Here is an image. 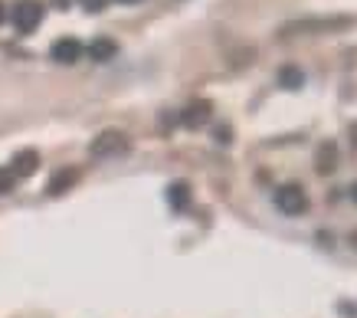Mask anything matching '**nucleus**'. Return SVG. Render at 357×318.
I'll return each instance as SVG.
<instances>
[{"mask_svg":"<svg viewBox=\"0 0 357 318\" xmlns=\"http://www.w3.org/2000/svg\"><path fill=\"white\" fill-rule=\"evenodd\" d=\"M351 17H314V20H295L282 26V36H308V33H337L351 26Z\"/></svg>","mask_w":357,"mask_h":318,"instance_id":"1","label":"nucleus"},{"mask_svg":"<svg viewBox=\"0 0 357 318\" xmlns=\"http://www.w3.org/2000/svg\"><path fill=\"white\" fill-rule=\"evenodd\" d=\"M131 151V142L125 132H115V128H109V132H102L92 138V144H89V154L92 158H98V161H109V158H121V154Z\"/></svg>","mask_w":357,"mask_h":318,"instance_id":"2","label":"nucleus"},{"mask_svg":"<svg viewBox=\"0 0 357 318\" xmlns=\"http://www.w3.org/2000/svg\"><path fill=\"white\" fill-rule=\"evenodd\" d=\"M40 23H43V3L40 0H20L13 7V26H17V33H33Z\"/></svg>","mask_w":357,"mask_h":318,"instance_id":"3","label":"nucleus"},{"mask_svg":"<svg viewBox=\"0 0 357 318\" xmlns=\"http://www.w3.org/2000/svg\"><path fill=\"white\" fill-rule=\"evenodd\" d=\"M275 207L285 213V217H298L308 210V197H305V190L298 184H285L275 190Z\"/></svg>","mask_w":357,"mask_h":318,"instance_id":"4","label":"nucleus"},{"mask_svg":"<svg viewBox=\"0 0 357 318\" xmlns=\"http://www.w3.org/2000/svg\"><path fill=\"white\" fill-rule=\"evenodd\" d=\"M210 119H213V102H206V99L187 102V109L181 112V121H184V128H204Z\"/></svg>","mask_w":357,"mask_h":318,"instance_id":"5","label":"nucleus"},{"mask_svg":"<svg viewBox=\"0 0 357 318\" xmlns=\"http://www.w3.org/2000/svg\"><path fill=\"white\" fill-rule=\"evenodd\" d=\"M50 56H53L56 63H63V66H73L82 59V43H79L76 36H63V40H56L50 46Z\"/></svg>","mask_w":357,"mask_h":318,"instance_id":"6","label":"nucleus"},{"mask_svg":"<svg viewBox=\"0 0 357 318\" xmlns=\"http://www.w3.org/2000/svg\"><path fill=\"white\" fill-rule=\"evenodd\" d=\"M40 167V151H33V148H23V151L13 154V177H30L33 171Z\"/></svg>","mask_w":357,"mask_h":318,"instance_id":"7","label":"nucleus"},{"mask_svg":"<svg viewBox=\"0 0 357 318\" xmlns=\"http://www.w3.org/2000/svg\"><path fill=\"white\" fill-rule=\"evenodd\" d=\"M335 167H337V144L335 142L318 144V151H314V171L318 174H331Z\"/></svg>","mask_w":357,"mask_h":318,"instance_id":"8","label":"nucleus"},{"mask_svg":"<svg viewBox=\"0 0 357 318\" xmlns=\"http://www.w3.org/2000/svg\"><path fill=\"white\" fill-rule=\"evenodd\" d=\"M76 181H79V171H76V167L56 171V174L50 177V184H46V194H50V197H59V194H66L69 187H76Z\"/></svg>","mask_w":357,"mask_h":318,"instance_id":"9","label":"nucleus"},{"mask_svg":"<svg viewBox=\"0 0 357 318\" xmlns=\"http://www.w3.org/2000/svg\"><path fill=\"white\" fill-rule=\"evenodd\" d=\"M115 53H119V43L109 40V36H98V40L89 43V56H92L96 63H109V59H115Z\"/></svg>","mask_w":357,"mask_h":318,"instance_id":"10","label":"nucleus"},{"mask_svg":"<svg viewBox=\"0 0 357 318\" xmlns=\"http://www.w3.org/2000/svg\"><path fill=\"white\" fill-rule=\"evenodd\" d=\"M167 204H171L174 210H187V204H190V184H187V181H174V184L167 187Z\"/></svg>","mask_w":357,"mask_h":318,"instance_id":"11","label":"nucleus"},{"mask_svg":"<svg viewBox=\"0 0 357 318\" xmlns=\"http://www.w3.org/2000/svg\"><path fill=\"white\" fill-rule=\"evenodd\" d=\"M279 82H282L285 89H292V92H295V89L305 86V73H302L298 66H282V69H279Z\"/></svg>","mask_w":357,"mask_h":318,"instance_id":"12","label":"nucleus"},{"mask_svg":"<svg viewBox=\"0 0 357 318\" xmlns=\"http://www.w3.org/2000/svg\"><path fill=\"white\" fill-rule=\"evenodd\" d=\"M13 184H17L13 171H10V167H0V197H3V194H10Z\"/></svg>","mask_w":357,"mask_h":318,"instance_id":"13","label":"nucleus"},{"mask_svg":"<svg viewBox=\"0 0 357 318\" xmlns=\"http://www.w3.org/2000/svg\"><path fill=\"white\" fill-rule=\"evenodd\" d=\"M337 312H341V315H347V318H357V305H354V302H341V305H337Z\"/></svg>","mask_w":357,"mask_h":318,"instance_id":"14","label":"nucleus"},{"mask_svg":"<svg viewBox=\"0 0 357 318\" xmlns=\"http://www.w3.org/2000/svg\"><path fill=\"white\" fill-rule=\"evenodd\" d=\"M217 142L220 144H229V142H233V138H229V128H227V125H220V128H217Z\"/></svg>","mask_w":357,"mask_h":318,"instance_id":"15","label":"nucleus"},{"mask_svg":"<svg viewBox=\"0 0 357 318\" xmlns=\"http://www.w3.org/2000/svg\"><path fill=\"white\" fill-rule=\"evenodd\" d=\"M86 10H102V0H86Z\"/></svg>","mask_w":357,"mask_h":318,"instance_id":"16","label":"nucleus"},{"mask_svg":"<svg viewBox=\"0 0 357 318\" xmlns=\"http://www.w3.org/2000/svg\"><path fill=\"white\" fill-rule=\"evenodd\" d=\"M351 144H354V148H357V125H354V128H351Z\"/></svg>","mask_w":357,"mask_h":318,"instance_id":"17","label":"nucleus"},{"mask_svg":"<svg viewBox=\"0 0 357 318\" xmlns=\"http://www.w3.org/2000/svg\"><path fill=\"white\" fill-rule=\"evenodd\" d=\"M351 246H354V250H357V230L351 233Z\"/></svg>","mask_w":357,"mask_h":318,"instance_id":"18","label":"nucleus"},{"mask_svg":"<svg viewBox=\"0 0 357 318\" xmlns=\"http://www.w3.org/2000/svg\"><path fill=\"white\" fill-rule=\"evenodd\" d=\"M351 197H354V204H357V184H354V190H351Z\"/></svg>","mask_w":357,"mask_h":318,"instance_id":"19","label":"nucleus"},{"mask_svg":"<svg viewBox=\"0 0 357 318\" xmlns=\"http://www.w3.org/2000/svg\"><path fill=\"white\" fill-rule=\"evenodd\" d=\"M0 23H3V3H0Z\"/></svg>","mask_w":357,"mask_h":318,"instance_id":"20","label":"nucleus"},{"mask_svg":"<svg viewBox=\"0 0 357 318\" xmlns=\"http://www.w3.org/2000/svg\"><path fill=\"white\" fill-rule=\"evenodd\" d=\"M119 3H138V0H119Z\"/></svg>","mask_w":357,"mask_h":318,"instance_id":"21","label":"nucleus"}]
</instances>
